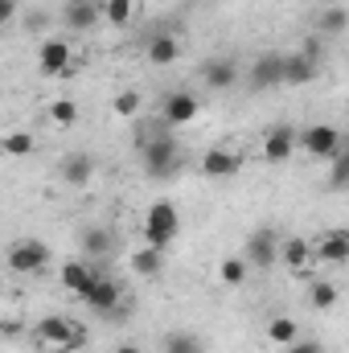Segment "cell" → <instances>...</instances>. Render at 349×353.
Here are the masks:
<instances>
[{"mask_svg": "<svg viewBox=\"0 0 349 353\" xmlns=\"http://www.w3.org/2000/svg\"><path fill=\"white\" fill-rule=\"evenodd\" d=\"M292 152H296V128L279 123V128H271V132L263 136V161H267V165H283Z\"/></svg>", "mask_w": 349, "mask_h": 353, "instance_id": "10", "label": "cell"}, {"mask_svg": "<svg viewBox=\"0 0 349 353\" xmlns=\"http://www.w3.org/2000/svg\"><path fill=\"white\" fill-rule=\"evenodd\" d=\"M288 353H325V345H321V341H300V337H296V341L288 345Z\"/></svg>", "mask_w": 349, "mask_h": 353, "instance_id": "33", "label": "cell"}, {"mask_svg": "<svg viewBox=\"0 0 349 353\" xmlns=\"http://www.w3.org/2000/svg\"><path fill=\"white\" fill-rule=\"evenodd\" d=\"M308 300H312V308H333V304H337V288H333L329 279H317V283L308 288Z\"/></svg>", "mask_w": 349, "mask_h": 353, "instance_id": "31", "label": "cell"}, {"mask_svg": "<svg viewBox=\"0 0 349 353\" xmlns=\"http://www.w3.org/2000/svg\"><path fill=\"white\" fill-rule=\"evenodd\" d=\"M46 263H50V247H46L41 239H17V243L8 247V267H12L17 275H37Z\"/></svg>", "mask_w": 349, "mask_h": 353, "instance_id": "5", "label": "cell"}, {"mask_svg": "<svg viewBox=\"0 0 349 353\" xmlns=\"http://www.w3.org/2000/svg\"><path fill=\"white\" fill-rule=\"evenodd\" d=\"M58 176H62L70 189L90 185V181H94V157H90V152H70V157L58 165Z\"/></svg>", "mask_w": 349, "mask_h": 353, "instance_id": "13", "label": "cell"}, {"mask_svg": "<svg viewBox=\"0 0 349 353\" xmlns=\"http://www.w3.org/2000/svg\"><path fill=\"white\" fill-rule=\"evenodd\" d=\"M132 271H136V275H144V279H157V275L165 271L161 251H152V247H140V251L132 255Z\"/></svg>", "mask_w": 349, "mask_h": 353, "instance_id": "24", "label": "cell"}, {"mask_svg": "<svg viewBox=\"0 0 349 353\" xmlns=\"http://www.w3.org/2000/svg\"><path fill=\"white\" fill-rule=\"evenodd\" d=\"M267 337H271V341H279V345H292V341L300 337V329H296V321H288V316H275V321L267 325Z\"/></svg>", "mask_w": 349, "mask_h": 353, "instance_id": "28", "label": "cell"}, {"mask_svg": "<svg viewBox=\"0 0 349 353\" xmlns=\"http://www.w3.org/2000/svg\"><path fill=\"white\" fill-rule=\"evenodd\" d=\"M50 119L62 123V128H70V123L79 119V103H74V99H54V103H50Z\"/></svg>", "mask_w": 349, "mask_h": 353, "instance_id": "30", "label": "cell"}, {"mask_svg": "<svg viewBox=\"0 0 349 353\" xmlns=\"http://www.w3.org/2000/svg\"><path fill=\"white\" fill-rule=\"evenodd\" d=\"M144 173L152 181H169V176L181 169V144H177L173 128H161L152 136H144Z\"/></svg>", "mask_w": 349, "mask_h": 353, "instance_id": "1", "label": "cell"}, {"mask_svg": "<svg viewBox=\"0 0 349 353\" xmlns=\"http://www.w3.org/2000/svg\"><path fill=\"white\" fill-rule=\"evenodd\" d=\"M349 25V12L341 8V4H329L321 17H317V33H325V37H341Z\"/></svg>", "mask_w": 349, "mask_h": 353, "instance_id": "23", "label": "cell"}, {"mask_svg": "<svg viewBox=\"0 0 349 353\" xmlns=\"http://www.w3.org/2000/svg\"><path fill=\"white\" fill-rule=\"evenodd\" d=\"M140 90H123V94H115V115H123V119H132L136 111H140Z\"/></svg>", "mask_w": 349, "mask_h": 353, "instance_id": "32", "label": "cell"}, {"mask_svg": "<svg viewBox=\"0 0 349 353\" xmlns=\"http://www.w3.org/2000/svg\"><path fill=\"white\" fill-rule=\"evenodd\" d=\"M201 79H206L210 90H230L235 83H239V66H235L230 58H214V62L201 66Z\"/></svg>", "mask_w": 349, "mask_h": 353, "instance_id": "17", "label": "cell"}, {"mask_svg": "<svg viewBox=\"0 0 349 353\" xmlns=\"http://www.w3.org/2000/svg\"><path fill=\"white\" fill-rule=\"evenodd\" d=\"M279 259L292 275H308V259H312V243L308 239H279Z\"/></svg>", "mask_w": 349, "mask_h": 353, "instance_id": "14", "label": "cell"}, {"mask_svg": "<svg viewBox=\"0 0 349 353\" xmlns=\"http://www.w3.org/2000/svg\"><path fill=\"white\" fill-rule=\"evenodd\" d=\"M17 12H21V4H17V0H0V25H8Z\"/></svg>", "mask_w": 349, "mask_h": 353, "instance_id": "34", "label": "cell"}, {"mask_svg": "<svg viewBox=\"0 0 349 353\" xmlns=\"http://www.w3.org/2000/svg\"><path fill=\"white\" fill-rule=\"evenodd\" d=\"M251 90H271V87H283V54L267 50L251 62Z\"/></svg>", "mask_w": 349, "mask_h": 353, "instance_id": "8", "label": "cell"}, {"mask_svg": "<svg viewBox=\"0 0 349 353\" xmlns=\"http://www.w3.org/2000/svg\"><path fill=\"white\" fill-rule=\"evenodd\" d=\"M62 21H66V29L87 33V29H94V25L103 21V12H99V4H94V0H70V4H66V12H62Z\"/></svg>", "mask_w": 349, "mask_h": 353, "instance_id": "15", "label": "cell"}, {"mask_svg": "<svg viewBox=\"0 0 349 353\" xmlns=\"http://www.w3.org/2000/svg\"><path fill=\"white\" fill-rule=\"evenodd\" d=\"M83 251H87V263L90 259H107L115 251V234L107 226H87L83 230Z\"/></svg>", "mask_w": 349, "mask_h": 353, "instance_id": "19", "label": "cell"}, {"mask_svg": "<svg viewBox=\"0 0 349 353\" xmlns=\"http://www.w3.org/2000/svg\"><path fill=\"white\" fill-rule=\"evenodd\" d=\"M115 353H140V350H136V345H119Z\"/></svg>", "mask_w": 349, "mask_h": 353, "instance_id": "35", "label": "cell"}, {"mask_svg": "<svg viewBox=\"0 0 349 353\" xmlns=\"http://www.w3.org/2000/svg\"><path fill=\"white\" fill-rule=\"evenodd\" d=\"M177 234H181L177 205L173 201H152L148 214H144V247H152V251H169Z\"/></svg>", "mask_w": 349, "mask_h": 353, "instance_id": "2", "label": "cell"}, {"mask_svg": "<svg viewBox=\"0 0 349 353\" xmlns=\"http://www.w3.org/2000/svg\"><path fill=\"white\" fill-rule=\"evenodd\" d=\"M329 165H333V169H329V185H333V189H346V185H349V148L333 152V157H329Z\"/></svg>", "mask_w": 349, "mask_h": 353, "instance_id": "29", "label": "cell"}, {"mask_svg": "<svg viewBox=\"0 0 349 353\" xmlns=\"http://www.w3.org/2000/svg\"><path fill=\"white\" fill-rule=\"evenodd\" d=\"M136 8H140V0H103L99 4V12H103L107 25H132Z\"/></svg>", "mask_w": 349, "mask_h": 353, "instance_id": "22", "label": "cell"}, {"mask_svg": "<svg viewBox=\"0 0 349 353\" xmlns=\"http://www.w3.org/2000/svg\"><path fill=\"white\" fill-rule=\"evenodd\" d=\"M197 111H201V103H197L193 90H173V94L161 103V119H165L169 128H185V123H193Z\"/></svg>", "mask_w": 349, "mask_h": 353, "instance_id": "7", "label": "cell"}, {"mask_svg": "<svg viewBox=\"0 0 349 353\" xmlns=\"http://www.w3.org/2000/svg\"><path fill=\"white\" fill-rule=\"evenodd\" d=\"M94 275H103V271H94L90 263L70 259V263H62V288H66V292H74V296H83L90 283H94Z\"/></svg>", "mask_w": 349, "mask_h": 353, "instance_id": "18", "label": "cell"}, {"mask_svg": "<svg viewBox=\"0 0 349 353\" xmlns=\"http://www.w3.org/2000/svg\"><path fill=\"white\" fill-rule=\"evenodd\" d=\"M177 58H181V41H177L173 33H157L148 41V62L152 66H173Z\"/></svg>", "mask_w": 349, "mask_h": 353, "instance_id": "21", "label": "cell"}, {"mask_svg": "<svg viewBox=\"0 0 349 353\" xmlns=\"http://www.w3.org/2000/svg\"><path fill=\"white\" fill-rule=\"evenodd\" d=\"M33 337L46 345V350H79V341H83V329L74 325V321H66V316H41L37 325H33Z\"/></svg>", "mask_w": 349, "mask_h": 353, "instance_id": "3", "label": "cell"}, {"mask_svg": "<svg viewBox=\"0 0 349 353\" xmlns=\"http://www.w3.org/2000/svg\"><path fill=\"white\" fill-rule=\"evenodd\" d=\"M312 255H321L325 263H346L349 259V234L346 230H329V234L312 247Z\"/></svg>", "mask_w": 349, "mask_h": 353, "instance_id": "20", "label": "cell"}, {"mask_svg": "<svg viewBox=\"0 0 349 353\" xmlns=\"http://www.w3.org/2000/svg\"><path fill=\"white\" fill-rule=\"evenodd\" d=\"M37 148V140L29 136V132H8V136H0V152L4 157H29Z\"/></svg>", "mask_w": 349, "mask_h": 353, "instance_id": "26", "label": "cell"}, {"mask_svg": "<svg viewBox=\"0 0 349 353\" xmlns=\"http://www.w3.org/2000/svg\"><path fill=\"white\" fill-rule=\"evenodd\" d=\"M296 148H304V152H308V157H317V161H329L333 152H341V148H346V136H341L333 123H312V128L296 132Z\"/></svg>", "mask_w": 349, "mask_h": 353, "instance_id": "4", "label": "cell"}, {"mask_svg": "<svg viewBox=\"0 0 349 353\" xmlns=\"http://www.w3.org/2000/svg\"><path fill=\"white\" fill-rule=\"evenodd\" d=\"M37 66H41V74H46V79L66 74V70H70V46H66V41H58V37L41 41V50H37Z\"/></svg>", "mask_w": 349, "mask_h": 353, "instance_id": "12", "label": "cell"}, {"mask_svg": "<svg viewBox=\"0 0 349 353\" xmlns=\"http://www.w3.org/2000/svg\"><path fill=\"white\" fill-rule=\"evenodd\" d=\"M243 259H247V267H259V271L275 267V263H279V234H275L271 226H259V230H251Z\"/></svg>", "mask_w": 349, "mask_h": 353, "instance_id": "6", "label": "cell"}, {"mask_svg": "<svg viewBox=\"0 0 349 353\" xmlns=\"http://www.w3.org/2000/svg\"><path fill=\"white\" fill-rule=\"evenodd\" d=\"M79 300L87 308H94V312H111V308H119V283L111 275H94V283H90Z\"/></svg>", "mask_w": 349, "mask_h": 353, "instance_id": "11", "label": "cell"}, {"mask_svg": "<svg viewBox=\"0 0 349 353\" xmlns=\"http://www.w3.org/2000/svg\"><path fill=\"white\" fill-rule=\"evenodd\" d=\"M317 79V62L304 58L300 50L296 54H283V87H308Z\"/></svg>", "mask_w": 349, "mask_h": 353, "instance_id": "16", "label": "cell"}, {"mask_svg": "<svg viewBox=\"0 0 349 353\" xmlns=\"http://www.w3.org/2000/svg\"><path fill=\"white\" fill-rule=\"evenodd\" d=\"M247 275H251V267H247V259H243V255H235V259H222V267H218V279H222L226 288H239Z\"/></svg>", "mask_w": 349, "mask_h": 353, "instance_id": "27", "label": "cell"}, {"mask_svg": "<svg viewBox=\"0 0 349 353\" xmlns=\"http://www.w3.org/2000/svg\"><path fill=\"white\" fill-rule=\"evenodd\" d=\"M161 353H206V341L197 337V333H169L165 341H161Z\"/></svg>", "mask_w": 349, "mask_h": 353, "instance_id": "25", "label": "cell"}, {"mask_svg": "<svg viewBox=\"0 0 349 353\" xmlns=\"http://www.w3.org/2000/svg\"><path fill=\"white\" fill-rule=\"evenodd\" d=\"M239 169H243V157L235 148H210L201 157V176H210V181H230V176H239Z\"/></svg>", "mask_w": 349, "mask_h": 353, "instance_id": "9", "label": "cell"}]
</instances>
